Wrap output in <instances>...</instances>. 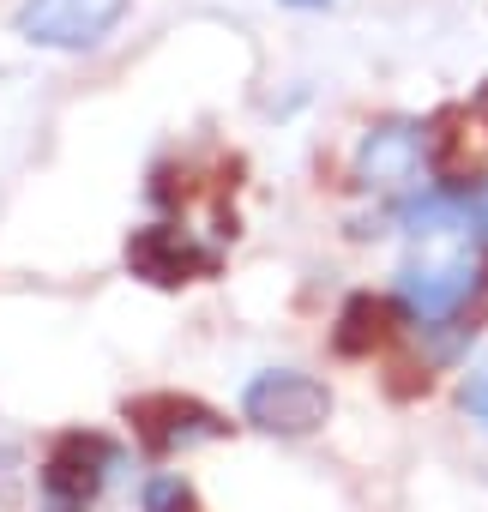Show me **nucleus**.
Wrapping results in <instances>:
<instances>
[{"label": "nucleus", "mask_w": 488, "mask_h": 512, "mask_svg": "<svg viewBox=\"0 0 488 512\" xmlns=\"http://www.w3.org/2000/svg\"><path fill=\"white\" fill-rule=\"evenodd\" d=\"M482 290H488L482 247H464V241H422V253H410L392 278V302L416 332L458 326Z\"/></svg>", "instance_id": "f257e3e1"}, {"label": "nucleus", "mask_w": 488, "mask_h": 512, "mask_svg": "<svg viewBox=\"0 0 488 512\" xmlns=\"http://www.w3.org/2000/svg\"><path fill=\"white\" fill-rule=\"evenodd\" d=\"M428 163H434V127L410 121V115H392V121H374L356 139L350 175H356L362 193H410V187H422Z\"/></svg>", "instance_id": "f03ea898"}, {"label": "nucleus", "mask_w": 488, "mask_h": 512, "mask_svg": "<svg viewBox=\"0 0 488 512\" xmlns=\"http://www.w3.org/2000/svg\"><path fill=\"white\" fill-rule=\"evenodd\" d=\"M241 410H248L254 428L266 434H284V440H302L314 434L326 416H332V392L314 380V374H296V368H266L248 380L241 392Z\"/></svg>", "instance_id": "7ed1b4c3"}, {"label": "nucleus", "mask_w": 488, "mask_h": 512, "mask_svg": "<svg viewBox=\"0 0 488 512\" xmlns=\"http://www.w3.org/2000/svg\"><path fill=\"white\" fill-rule=\"evenodd\" d=\"M127 19V0H25L19 7V37L37 49H97L115 25Z\"/></svg>", "instance_id": "20e7f679"}, {"label": "nucleus", "mask_w": 488, "mask_h": 512, "mask_svg": "<svg viewBox=\"0 0 488 512\" xmlns=\"http://www.w3.org/2000/svg\"><path fill=\"white\" fill-rule=\"evenodd\" d=\"M115 464H121V452L109 440H97V434L61 440L55 458L43 464V512H85Z\"/></svg>", "instance_id": "39448f33"}, {"label": "nucleus", "mask_w": 488, "mask_h": 512, "mask_svg": "<svg viewBox=\"0 0 488 512\" xmlns=\"http://www.w3.org/2000/svg\"><path fill=\"white\" fill-rule=\"evenodd\" d=\"M127 266H133L139 278H151V284H187L193 272H211V253H205L187 229L151 223V229H139V235L127 241Z\"/></svg>", "instance_id": "423d86ee"}, {"label": "nucleus", "mask_w": 488, "mask_h": 512, "mask_svg": "<svg viewBox=\"0 0 488 512\" xmlns=\"http://www.w3.org/2000/svg\"><path fill=\"white\" fill-rule=\"evenodd\" d=\"M133 416H139V428H145V440L157 452H175V446H193V440H217L223 434V422L205 404H193V398H151Z\"/></svg>", "instance_id": "0eeeda50"}, {"label": "nucleus", "mask_w": 488, "mask_h": 512, "mask_svg": "<svg viewBox=\"0 0 488 512\" xmlns=\"http://www.w3.org/2000/svg\"><path fill=\"white\" fill-rule=\"evenodd\" d=\"M380 320H386V302L350 296V302H344V320H338V350H344V356H362V350L380 338Z\"/></svg>", "instance_id": "6e6552de"}, {"label": "nucleus", "mask_w": 488, "mask_h": 512, "mask_svg": "<svg viewBox=\"0 0 488 512\" xmlns=\"http://www.w3.org/2000/svg\"><path fill=\"white\" fill-rule=\"evenodd\" d=\"M139 512H193V494L181 476H151L139 488Z\"/></svg>", "instance_id": "1a4fd4ad"}, {"label": "nucleus", "mask_w": 488, "mask_h": 512, "mask_svg": "<svg viewBox=\"0 0 488 512\" xmlns=\"http://www.w3.org/2000/svg\"><path fill=\"white\" fill-rule=\"evenodd\" d=\"M458 398H464V416H470L476 428H488V368H476V374L464 380V392H458Z\"/></svg>", "instance_id": "9d476101"}, {"label": "nucleus", "mask_w": 488, "mask_h": 512, "mask_svg": "<svg viewBox=\"0 0 488 512\" xmlns=\"http://www.w3.org/2000/svg\"><path fill=\"white\" fill-rule=\"evenodd\" d=\"M284 7H296V13H320V7H332V0H284Z\"/></svg>", "instance_id": "9b49d317"}]
</instances>
